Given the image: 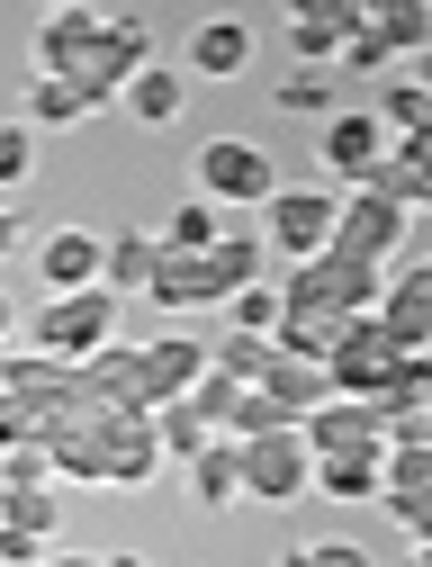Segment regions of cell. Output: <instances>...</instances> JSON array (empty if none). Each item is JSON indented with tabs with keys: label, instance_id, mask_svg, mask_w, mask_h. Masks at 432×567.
Listing matches in <instances>:
<instances>
[{
	"label": "cell",
	"instance_id": "cell-1",
	"mask_svg": "<svg viewBox=\"0 0 432 567\" xmlns=\"http://www.w3.org/2000/svg\"><path fill=\"white\" fill-rule=\"evenodd\" d=\"M37 73H54V82H72V91H91V109H109L144 63H154V45H144V28H126V19H109L100 0L91 10H45V28H37Z\"/></svg>",
	"mask_w": 432,
	"mask_h": 567
},
{
	"label": "cell",
	"instance_id": "cell-2",
	"mask_svg": "<svg viewBox=\"0 0 432 567\" xmlns=\"http://www.w3.org/2000/svg\"><path fill=\"white\" fill-rule=\"evenodd\" d=\"M379 289H388V270H379V261H351V252L288 261V279H279V298H288V307H316V316H370Z\"/></svg>",
	"mask_w": 432,
	"mask_h": 567
},
{
	"label": "cell",
	"instance_id": "cell-3",
	"mask_svg": "<svg viewBox=\"0 0 432 567\" xmlns=\"http://www.w3.org/2000/svg\"><path fill=\"white\" fill-rule=\"evenodd\" d=\"M37 351H54V361H100V351L117 342V289H63L37 307Z\"/></svg>",
	"mask_w": 432,
	"mask_h": 567
},
{
	"label": "cell",
	"instance_id": "cell-4",
	"mask_svg": "<svg viewBox=\"0 0 432 567\" xmlns=\"http://www.w3.org/2000/svg\"><path fill=\"white\" fill-rule=\"evenodd\" d=\"M307 495H316L307 423H288V433H253V442H244V505H307Z\"/></svg>",
	"mask_w": 432,
	"mask_h": 567
},
{
	"label": "cell",
	"instance_id": "cell-5",
	"mask_svg": "<svg viewBox=\"0 0 432 567\" xmlns=\"http://www.w3.org/2000/svg\"><path fill=\"white\" fill-rule=\"evenodd\" d=\"M333 235H342V198L333 189H270V207H261V244L279 252V261H316V252H333Z\"/></svg>",
	"mask_w": 432,
	"mask_h": 567
},
{
	"label": "cell",
	"instance_id": "cell-6",
	"mask_svg": "<svg viewBox=\"0 0 432 567\" xmlns=\"http://www.w3.org/2000/svg\"><path fill=\"white\" fill-rule=\"evenodd\" d=\"M270 189H279V172H270L261 145H244V135L198 145V198H216V207H270Z\"/></svg>",
	"mask_w": 432,
	"mask_h": 567
},
{
	"label": "cell",
	"instance_id": "cell-7",
	"mask_svg": "<svg viewBox=\"0 0 432 567\" xmlns=\"http://www.w3.org/2000/svg\"><path fill=\"white\" fill-rule=\"evenodd\" d=\"M397 361H405V342H397V333L379 324V307H370V316L342 324V342H333L325 370H333V396H379V379H388Z\"/></svg>",
	"mask_w": 432,
	"mask_h": 567
},
{
	"label": "cell",
	"instance_id": "cell-8",
	"mask_svg": "<svg viewBox=\"0 0 432 567\" xmlns=\"http://www.w3.org/2000/svg\"><path fill=\"white\" fill-rule=\"evenodd\" d=\"M405 217H414V207H397L388 189H370V181H360L351 198H342V235H333V252H351V261H397V244H405Z\"/></svg>",
	"mask_w": 432,
	"mask_h": 567
},
{
	"label": "cell",
	"instance_id": "cell-9",
	"mask_svg": "<svg viewBox=\"0 0 432 567\" xmlns=\"http://www.w3.org/2000/svg\"><path fill=\"white\" fill-rule=\"evenodd\" d=\"M388 154H397V135H388V117H379V109H333V117H325V163H333V181H351V189H360Z\"/></svg>",
	"mask_w": 432,
	"mask_h": 567
},
{
	"label": "cell",
	"instance_id": "cell-10",
	"mask_svg": "<svg viewBox=\"0 0 432 567\" xmlns=\"http://www.w3.org/2000/svg\"><path fill=\"white\" fill-rule=\"evenodd\" d=\"M307 451L316 460H333V451H388V423H379L370 396H333V405L307 414Z\"/></svg>",
	"mask_w": 432,
	"mask_h": 567
},
{
	"label": "cell",
	"instance_id": "cell-11",
	"mask_svg": "<svg viewBox=\"0 0 432 567\" xmlns=\"http://www.w3.org/2000/svg\"><path fill=\"white\" fill-rule=\"evenodd\" d=\"M37 270H45V289H54V298H63V289H100L109 244H100L91 226H63V235H45V244H37Z\"/></svg>",
	"mask_w": 432,
	"mask_h": 567
},
{
	"label": "cell",
	"instance_id": "cell-12",
	"mask_svg": "<svg viewBox=\"0 0 432 567\" xmlns=\"http://www.w3.org/2000/svg\"><path fill=\"white\" fill-rule=\"evenodd\" d=\"M379 324H388L405 351H432V261L397 270L388 289H379Z\"/></svg>",
	"mask_w": 432,
	"mask_h": 567
},
{
	"label": "cell",
	"instance_id": "cell-13",
	"mask_svg": "<svg viewBox=\"0 0 432 567\" xmlns=\"http://www.w3.org/2000/svg\"><path fill=\"white\" fill-rule=\"evenodd\" d=\"M154 307H172V316H189V307H226V289H216V261L207 252H163L154 261V289H144Z\"/></svg>",
	"mask_w": 432,
	"mask_h": 567
},
{
	"label": "cell",
	"instance_id": "cell-14",
	"mask_svg": "<svg viewBox=\"0 0 432 567\" xmlns=\"http://www.w3.org/2000/svg\"><path fill=\"white\" fill-rule=\"evenodd\" d=\"M189 73H198V82H235V73H253V28H244V19H207V28H189Z\"/></svg>",
	"mask_w": 432,
	"mask_h": 567
},
{
	"label": "cell",
	"instance_id": "cell-15",
	"mask_svg": "<svg viewBox=\"0 0 432 567\" xmlns=\"http://www.w3.org/2000/svg\"><path fill=\"white\" fill-rule=\"evenodd\" d=\"M316 495H325V505H370V495H388V451H333V460H316Z\"/></svg>",
	"mask_w": 432,
	"mask_h": 567
},
{
	"label": "cell",
	"instance_id": "cell-16",
	"mask_svg": "<svg viewBox=\"0 0 432 567\" xmlns=\"http://www.w3.org/2000/svg\"><path fill=\"white\" fill-rule=\"evenodd\" d=\"M261 388H270V396H279L288 414H298V423H307L316 405H333V370H325V361H307V351H279Z\"/></svg>",
	"mask_w": 432,
	"mask_h": 567
},
{
	"label": "cell",
	"instance_id": "cell-17",
	"mask_svg": "<svg viewBox=\"0 0 432 567\" xmlns=\"http://www.w3.org/2000/svg\"><path fill=\"white\" fill-rule=\"evenodd\" d=\"M189 495H198V505H216V514L244 505V442H235V433L207 442V451L189 460Z\"/></svg>",
	"mask_w": 432,
	"mask_h": 567
},
{
	"label": "cell",
	"instance_id": "cell-18",
	"mask_svg": "<svg viewBox=\"0 0 432 567\" xmlns=\"http://www.w3.org/2000/svg\"><path fill=\"white\" fill-rule=\"evenodd\" d=\"M154 261H163V235H109V270H100V289L144 298V289H154Z\"/></svg>",
	"mask_w": 432,
	"mask_h": 567
},
{
	"label": "cell",
	"instance_id": "cell-19",
	"mask_svg": "<svg viewBox=\"0 0 432 567\" xmlns=\"http://www.w3.org/2000/svg\"><path fill=\"white\" fill-rule=\"evenodd\" d=\"M117 100H126V117H144V126H172L181 100H189V73H163V63H144V73H135Z\"/></svg>",
	"mask_w": 432,
	"mask_h": 567
},
{
	"label": "cell",
	"instance_id": "cell-20",
	"mask_svg": "<svg viewBox=\"0 0 432 567\" xmlns=\"http://www.w3.org/2000/svg\"><path fill=\"white\" fill-rule=\"evenodd\" d=\"M216 217H226L216 198H181L154 235H163V252H216V244H226V226H216Z\"/></svg>",
	"mask_w": 432,
	"mask_h": 567
},
{
	"label": "cell",
	"instance_id": "cell-21",
	"mask_svg": "<svg viewBox=\"0 0 432 567\" xmlns=\"http://www.w3.org/2000/svg\"><path fill=\"white\" fill-rule=\"evenodd\" d=\"M370 28L414 63V54H432V0H370Z\"/></svg>",
	"mask_w": 432,
	"mask_h": 567
},
{
	"label": "cell",
	"instance_id": "cell-22",
	"mask_svg": "<svg viewBox=\"0 0 432 567\" xmlns=\"http://www.w3.org/2000/svg\"><path fill=\"white\" fill-rule=\"evenodd\" d=\"M370 405H379V423H388V414H414V405H432V351H405V361L379 379V396H370Z\"/></svg>",
	"mask_w": 432,
	"mask_h": 567
},
{
	"label": "cell",
	"instance_id": "cell-23",
	"mask_svg": "<svg viewBox=\"0 0 432 567\" xmlns=\"http://www.w3.org/2000/svg\"><path fill=\"white\" fill-rule=\"evenodd\" d=\"M342 324H351V316H316V307H288L270 342H279V351H307V361H333V342H342Z\"/></svg>",
	"mask_w": 432,
	"mask_h": 567
},
{
	"label": "cell",
	"instance_id": "cell-24",
	"mask_svg": "<svg viewBox=\"0 0 432 567\" xmlns=\"http://www.w3.org/2000/svg\"><path fill=\"white\" fill-rule=\"evenodd\" d=\"M154 433H163V451H172V460H198L207 442H226V433H216V423H207V414H198L189 396H172V405H154Z\"/></svg>",
	"mask_w": 432,
	"mask_h": 567
},
{
	"label": "cell",
	"instance_id": "cell-25",
	"mask_svg": "<svg viewBox=\"0 0 432 567\" xmlns=\"http://www.w3.org/2000/svg\"><path fill=\"white\" fill-rule=\"evenodd\" d=\"M379 117H388V135H432V82L423 73H397L379 91Z\"/></svg>",
	"mask_w": 432,
	"mask_h": 567
},
{
	"label": "cell",
	"instance_id": "cell-26",
	"mask_svg": "<svg viewBox=\"0 0 432 567\" xmlns=\"http://www.w3.org/2000/svg\"><path fill=\"white\" fill-rule=\"evenodd\" d=\"M91 117V91H72L54 73H28V126H82Z\"/></svg>",
	"mask_w": 432,
	"mask_h": 567
},
{
	"label": "cell",
	"instance_id": "cell-27",
	"mask_svg": "<svg viewBox=\"0 0 432 567\" xmlns=\"http://www.w3.org/2000/svg\"><path fill=\"white\" fill-rule=\"evenodd\" d=\"M288 117H333V73L325 63H298V73H279V91H270Z\"/></svg>",
	"mask_w": 432,
	"mask_h": 567
},
{
	"label": "cell",
	"instance_id": "cell-28",
	"mask_svg": "<svg viewBox=\"0 0 432 567\" xmlns=\"http://www.w3.org/2000/svg\"><path fill=\"white\" fill-rule=\"evenodd\" d=\"M270 361H279V342H270V333H235V324H226V351H216V370H226V379L261 388V379H270Z\"/></svg>",
	"mask_w": 432,
	"mask_h": 567
},
{
	"label": "cell",
	"instance_id": "cell-29",
	"mask_svg": "<svg viewBox=\"0 0 432 567\" xmlns=\"http://www.w3.org/2000/svg\"><path fill=\"white\" fill-rule=\"evenodd\" d=\"M288 423H298V414H288L270 388H244V396H235V414H226V433H235V442H253V433H288Z\"/></svg>",
	"mask_w": 432,
	"mask_h": 567
},
{
	"label": "cell",
	"instance_id": "cell-30",
	"mask_svg": "<svg viewBox=\"0 0 432 567\" xmlns=\"http://www.w3.org/2000/svg\"><path fill=\"white\" fill-rule=\"evenodd\" d=\"M370 189H388L397 207H432V172H423V163H414L405 145H397V154H388V163L370 172Z\"/></svg>",
	"mask_w": 432,
	"mask_h": 567
},
{
	"label": "cell",
	"instance_id": "cell-31",
	"mask_svg": "<svg viewBox=\"0 0 432 567\" xmlns=\"http://www.w3.org/2000/svg\"><path fill=\"white\" fill-rule=\"evenodd\" d=\"M207 261H216V289L235 298V289H253V279H261V235H226Z\"/></svg>",
	"mask_w": 432,
	"mask_h": 567
},
{
	"label": "cell",
	"instance_id": "cell-32",
	"mask_svg": "<svg viewBox=\"0 0 432 567\" xmlns=\"http://www.w3.org/2000/svg\"><path fill=\"white\" fill-rule=\"evenodd\" d=\"M279 316H288V298H279V289H261V279L226 298V324H235V333H279Z\"/></svg>",
	"mask_w": 432,
	"mask_h": 567
},
{
	"label": "cell",
	"instance_id": "cell-33",
	"mask_svg": "<svg viewBox=\"0 0 432 567\" xmlns=\"http://www.w3.org/2000/svg\"><path fill=\"white\" fill-rule=\"evenodd\" d=\"M370 19V0H288V28H325V37H351Z\"/></svg>",
	"mask_w": 432,
	"mask_h": 567
},
{
	"label": "cell",
	"instance_id": "cell-34",
	"mask_svg": "<svg viewBox=\"0 0 432 567\" xmlns=\"http://www.w3.org/2000/svg\"><path fill=\"white\" fill-rule=\"evenodd\" d=\"M333 63H342V73H397L405 54H397V45H388V37L370 28V19H360V28L342 37V54H333Z\"/></svg>",
	"mask_w": 432,
	"mask_h": 567
},
{
	"label": "cell",
	"instance_id": "cell-35",
	"mask_svg": "<svg viewBox=\"0 0 432 567\" xmlns=\"http://www.w3.org/2000/svg\"><path fill=\"white\" fill-rule=\"evenodd\" d=\"M0 523H10V532H45V540H54V495H45V486H0Z\"/></svg>",
	"mask_w": 432,
	"mask_h": 567
},
{
	"label": "cell",
	"instance_id": "cell-36",
	"mask_svg": "<svg viewBox=\"0 0 432 567\" xmlns=\"http://www.w3.org/2000/svg\"><path fill=\"white\" fill-rule=\"evenodd\" d=\"M37 172V126L28 117H0V189H19Z\"/></svg>",
	"mask_w": 432,
	"mask_h": 567
},
{
	"label": "cell",
	"instance_id": "cell-37",
	"mask_svg": "<svg viewBox=\"0 0 432 567\" xmlns=\"http://www.w3.org/2000/svg\"><path fill=\"white\" fill-rule=\"evenodd\" d=\"M235 396H244V379H226V370H216V361H207V379L189 388V405H198V414L216 423V433H226V414H235Z\"/></svg>",
	"mask_w": 432,
	"mask_h": 567
},
{
	"label": "cell",
	"instance_id": "cell-38",
	"mask_svg": "<svg viewBox=\"0 0 432 567\" xmlns=\"http://www.w3.org/2000/svg\"><path fill=\"white\" fill-rule=\"evenodd\" d=\"M414 486H432V442H397L388 451V495H414Z\"/></svg>",
	"mask_w": 432,
	"mask_h": 567
},
{
	"label": "cell",
	"instance_id": "cell-39",
	"mask_svg": "<svg viewBox=\"0 0 432 567\" xmlns=\"http://www.w3.org/2000/svg\"><path fill=\"white\" fill-rule=\"evenodd\" d=\"M279 567H370V549L360 540H307V549H288Z\"/></svg>",
	"mask_w": 432,
	"mask_h": 567
},
{
	"label": "cell",
	"instance_id": "cell-40",
	"mask_svg": "<svg viewBox=\"0 0 432 567\" xmlns=\"http://www.w3.org/2000/svg\"><path fill=\"white\" fill-rule=\"evenodd\" d=\"M379 505L414 532V549H432V486H414V495H379Z\"/></svg>",
	"mask_w": 432,
	"mask_h": 567
},
{
	"label": "cell",
	"instance_id": "cell-41",
	"mask_svg": "<svg viewBox=\"0 0 432 567\" xmlns=\"http://www.w3.org/2000/svg\"><path fill=\"white\" fill-rule=\"evenodd\" d=\"M0 567H45V532H10L0 523Z\"/></svg>",
	"mask_w": 432,
	"mask_h": 567
},
{
	"label": "cell",
	"instance_id": "cell-42",
	"mask_svg": "<svg viewBox=\"0 0 432 567\" xmlns=\"http://www.w3.org/2000/svg\"><path fill=\"white\" fill-rule=\"evenodd\" d=\"M19 252V217H10V207H0V261H10Z\"/></svg>",
	"mask_w": 432,
	"mask_h": 567
},
{
	"label": "cell",
	"instance_id": "cell-43",
	"mask_svg": "<svg viewBox=\"0 0 432 567\" xmlns=\"http://www.w3.org/2000/svg\"><path fill=\"white\" fill-rule=\"evenodd\" d=\"M10 333H19V307H10V289H0V351H10Z\"/></svg>",
	"mask_w": 432,
	"mask_h": 567
},
{
	"label": "cell",
	"instance_id": "cell-44",
	"mask_svg": "<svg viewBox=\"0 0 432 567\" xmlns=\"http://www.w3.org/2000/svg\"><path fill=\"white\" fill-rule=\"evenodd\" d=\"M45 10H91V0H45Z\"/></svg>",
	"mask_w": 432,
	"mask_h": 567
},
{
	"label": "cell",
	"instance_id": "cell-45",
	"mask_svg": "<svg viewBox=\"0 0 432 567\" xmlns=\"http://www.w3.org/2000/svg\"><path fill=\"white\" fill-rule=\"evenodd\" d=\"M414 73H423V82H432V54H414Z\"/></svg>",
	"mask_w": 432,
	"mask_h": 567
},
{
	"label": "cell",
	"instance_id": "cell-46",
	"mask_svg": "<svg viewBox=\"0 0 432 567\" xmlns=\"http://www.w3.org/2000/svg\"><path fill=\"white\" fill-rule=\"evenodd\" d=\"M405 567H432V549H414V558H405Z\"/></svg>",
	"mask_w": 432,
	"mask_h": 567
}]
</instances>
